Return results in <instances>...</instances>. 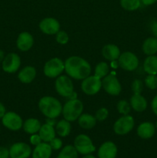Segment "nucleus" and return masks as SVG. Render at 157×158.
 Returning a JSON list of instances; mask_svg holds the SVG:
<instances>
[{"label":"nucleus","instance_id":"obj_45","mask_svg":"<svg viewBox=\"0 0 157 158\" xmlns=\"http://www.w3.org/2000/svg\"><path fill=\"white\" fill-rule=\"evenodd\" d=\"M155 129H156L157 130V122H156V123H155Z\"/></svg>","mask_w":157,"mask_h":158},{"label":"nucleus","instance_id":"obj_18","mask_svg":"<svg viewBox=\"0 0 157 158\" xmlns=\"http://www.w3.org/2000/svg\"><path fill=\"white\" fill-rule=\"evenodd\" d=\"M102 54L105 59L110 61H115L120 56V50L117 46L114 44L106 45L102 49Z\"/></svg>","mask_w":157,"mask_h":158},{"label":"nucleus","instance_id":"obj_14","mask_svg":"<svg viewBox=\"0 0 157 158\" xmlns=\"http://www.w3.org/2000/svg\"><path fill=\"white\" fill-rule=\"evenodd\" d=\"M39 29L43 33L47 35H54L60 30V24L55 19L48 17L43 19L40 22Z\"/></svg>","mask_w":157,"mask_h":158},{"label":"nucleus","instance_id":"obj_16","mask_svg":"<svg viewBox=\"0 0 157 158\" xmlns=\"http://www.w3.org/2000/svg\"><path fill=\"white\" fill-rule=\"evenodd\" d=\"M117 155V148L112 141L105 142L100 146L98 151L99 158H115Z\"/></svg>","mask_w":157,"mask_h":158},{"label":"nucleus","instance_id":"obj_35","mask_svg":"<svg viewBox=\"0 0 157 158\" xmlns=\"http://www.w3.org/2000/svg\"><path fill=\"white\" fill-rule=\"evenodd\" d=\"M143 89V83L140 80H135L132 83V90L134 94H141Z\"/></svg>","mask_w":157,"mask_h":158},{"label":"nucleus","instance_id":"obj_3","mask_svg":"<svg viewBox=\"0 0 157 158\" xmlns=\"http://www.w3.org/2000/svg\"><path fill=\"white\" fill-rule=\"evenodd\" d=\"M83 110V104L82 101L78 99H74V100H69L65 103L62 107V114L65 120L72 122L76 120L80 117Z\"/></svg>","mask_w":157,"mask_h":158},{"label":"nucleus","instance_id":"obj_20","mask_svg":"<svg viewBox=\"0 0 157 158\" xmlns=\"http://www.w3.org/2000/svg\"><path fill=\"white\" fill-rule=\"evenodd\" d=\"M130 106L136 112H143L147 107V101L141 94H133L130 99Z\"/></svg>","mask_w":157,"mask_h":158},{"label":"nucleus","instance_id":"obj_44","mask_svg":"<svg viewBox=\"0 0 157 158\" xmlns=\"http://www.w3.org/2000/svg\"><path fill=\"white\" fill-rule=\"evenodd\" d=\"M83 158H95V157H94V156L91 155V154H87V155L84 156Z\"/></svg>","mask_w":157,"mask_h":158},{"label":"nucleus","instance_id":"obj_27","mask_svg":"<svg viewBox=\"0 0 157 158\" xmlns=\"http://www.w3.org/2000/svg\"><path fill=\"white\" fill-rule=\"evenodd\" d=\"M56 132L60 137H67L71 132V124L70 122L66 120H61L57 123L55 127Z\"/></svg>","mask_w":157,"mask_h":158},{"label":"nucleus","instance_id":"obj_5","mask_svg":"<svg viewBox=\"0 0 157 158\" xmlns=\"http://www.w3.org/2000/svg\"><path fill=\"white\" fill-rule=\"evenodd\" d=\"M74 147L77 152L83 155L90 154L95 150L90 137L85 134H79L74 140Z\"/></svg>","mask_w":157,"mask_h":158},{"label":"nucleus","instance_id":"obj_11","mask_svg":"<svg viewBox=\"0 0 157 158\" xmlns=\"http://www.w3.org/2000/svg\"><path fill=\"white\" fill-rule=\"evenodd\" d=\"M102 86L107 94L112 96H117L122 90V86L115 76L109 74L102 80Z\"/></svg>","mask_w":157,"mask_h":158},{"label":"nucleus","instance_id":"obj_24","mask_svg":"<svg viewBox=\"0 0 157 158\" xmlns=\"http://www.w3.org/2000/svg\"><path fill=\"white\" fill-rule=\"evenodd\" d=\"M143 69L149 75L157 74V56L155 55L148 56L143 63Z\"/></svg>","mask_w":157,"mask_h":158},{"label":"nucleus","instance_id":"obj_23","mask_svg":"<svg viewBox=\"0 0 157 158\" xmlns=\"http://www.w3.org/2000/svg\"><path fill=\"white\" fill-rule=\"evenodd\" d=\"M78 123L83 129L91 130L96 124V119L91 114H83L78 118Z\"/></svg>","mask_w":157,"mask_h":158},{"label":"nucleus","instance_id":"obj_26","mask_svg":"<svg viewBox=\"0 0 157 158\" xmlns=\"http://www.w3.org/2000/svg\"><path fill=\"white\" fill-rule=\"evenodd\" d=\"M22 127L25 132L27 134H34L39 131L41 123L37 119L29 118L23 123Z\"/></svg>","mask_w":157,"mask_h":158},{"label":"nucleus","instance_id":"obj_40","mask_svg":"<svg viewBox=\"0 0 157 158\" xmlns=\"http://www.w3.org/2000/svg\"><path fill=\"white\" fill-rule=\"evenodd\" d=\"M6 107H5L4 105L0 102V118H2L3 116L6 114Z\"/></svg>","mask_w":157,"mask_h":158},{"label":"nucleus","instance_id":"obj_8","mask_svg":"<svg viewBox=\"0 0 157 158\" xmlns=\"http://www.w3.org/2000/svg\"><path fill=\"white\" fill-rule=\"evenodd\" d=\"M102 87V80L99 77L94 76H89L83 80L81 88L83 93L87 95H95Z\"/></svg>","mask_w":157,"mask_h":158},{"label":"nucleus","instance_id":"obj_1","mask_svg":"<svg viewBox=\"0 0 157 158\" xmlns=\"http://www.w3.org/2000/svg\"><path fill=\"white\" fill-rule=\"evenodd\" d=\"M66 73L75 80H84L90 75V64L84 59L78 56H70L65 62Z\"/></svg>","mask_w":157,"mask_h":158},{"label":"nucleus","instance_id":"obj_22","mask_svg":"<svg viewBox=\"0 0 157 158\" xmlns=\"http://www.w3.org/2000/svg\"><path fill=\"white\" fill-rule=\"evenodd\" d=\"M38 135L40 136L42 141L46 142V143L50 142L55 137V131L54 130L53 126L49 124V123H46V124L41 126L39 131H38Z\"/></svg>","mask_w":157,"mask_h":158},{"label":"nucleus","instance_id":"obj_6","mask_svg":"<svg viewBox=\"0 0 157 158\" xmlns=\"http://www.w3.org/2000/svg\"><path fill=\"white\" fill-rule=\"evenodd\" d=\"M56 92L60 96L68 98L74 92V86L72 81L66 76H58L55 83Z\"/></svg>","mask_w":157,"mask_h":158},{"label":"nucleus","instance_id":"obj_32","mask_svg":"<svg viewBox=\"0 0 157 158\" xmlns=\"http://www.w3.org/2000/svg\"><path fill=\"white\" fill-rule=\"evenodd\" d=\"M145 84L149 89H155L157 88V76L148 75L145 80Z\"/></svg>","mask_w":157,"mask_h":158},{"label":"nucleus","instance_id":"obj_15","mask_svg":"<svg viewBox=\"0 0 157 158\" xmlns=\"http://www.w3.org/2000/svg\"><path fill=\"white\" fill-rule=\"evenodd\" d=\"M34 40L32 35L28 32H22L18 35L16 40V46L19 50L26 52L32 47Z\"/></svg>","mask_w":157,"mask_h":158},{"label":"nucleus","instance_id":"obj_17","mask_svg":"<svg viewBox=\"0 0 157 158\" xmlns=\"http://www.w3.org/2000/svg\"><path fill=\"white\" fill-rule=\"evenodd\" d=\"M155 127L151 122H144L137 128V134L142 139H149L155 134Z\"/></svg>","mask_w":157,"mask_h":158},{"label":"nucleus","instance_id":"obj_7","mask_svg":"<svg viewBox=\"0 0 157 158\" xmlns=\"http://www.w3.org/2000/svg\"><path fill=\"white\" fill-rule=\"evenodd\" d=\"M134 119L132 116L124 115L119 118L113 125V131L118 135H126L134 127Z\"/></svg>","mask_w":157,"mask_h":158},{"label":"nucleus","instance_id":"obj_10","mask_svg":"<svg viewBox=\"0 0 157 158\" xmlns=\"http://www.w3.org/2000/svg\"><path fill=\"white\" fill-rule=\"evenodd\" d=\"M3 126L12 131H17L22 127L23 121L18 114L14 112L6 113L2 118Z\"/></svg>","mask_w":157,"mask_h":158},{"label":"nucleus","instance_id":"obj_38","mask_svg":"<svg viewBox=\"0 0 157 158\" xmlns=\"http://www.w3.org/2000/svg\"><path fill=\"white\" fill-rule=\"evenodd\" d=\"M9 150L4 147H0V158H9Z\"/></svg>","mask_w":157,"mask_h":158},{"label":"nucleus","instance_id":"obj_12","mask_svg":"<svg viewBox=\"0 0 157 158\" xmlns=\"http://www.w3.org/2000/svg\"><path fill=\"white\" fill-rule=\"evenodd\" d=\"M21 65V59L18 54L15 52H11L5 56L4 60L2 62V67L6 73H14L16 72Z\"/></svg>","mask_w":157,"mask_h":158},{"label":"nucleus","instance_id":"obj_36","mask_svg":"<svg viewBox=\"0 0 157 158\" xmlns=\"http://www.w3.org/2000/svg\"><path fill=\"white\" fill-rule=\"evenodd\" d=\"M49 145H50L52 150L57 151V150H59L62 148V140L59 138H55H55L52 139L49 142Z\"/></svg>","mask_w":157,"mask_h":158},{"label":"nucleus","instance_id":"obj_28","mask_svg":"<svg viewBox=\"0 0 157 158\" xmlns=\"http://www.w3.org/2000/svg\"><path fill=\"white\" fill-rule=\"evenodd\" d=\"M56 158H78V152L74 146L67 145L60 151Z\"/></svg>","mask_w":157,"mask_h":158},{"label":"nucleus","instance_id":"obj_43","mask_svg":"<svg viewBox=\"0 0 157 158\" xmlns=\"http://www.w3.org/2000/svg\"><path fill=\"white\" fill-rule=\"evenodd\" d=\"M4 58H5V53H4V52H3L2 50H1V49H0V63L3 61V60H4Z\"/></svg>","mask_w":157,"mask_h":158},{"label":"nucleus","instance_id":"obj_41","mask_svg":"<svg viewBox=\"0 0 157 158\" xmlns=\"http://www.w3.org/2000/svg\"><path fill=\"white\" fill-rule=\"evenodd\" d=\"M151 29H152V32L154 34V35L157 36V22H153L152 23Z\"/></svg>","mask_w":157,"mask_h":158},{"label":"nucleus","instance_id":"obj_33","mask_svg":"<svg viewBox=\"0 0 157 158\" xmlns=\"http://www.w3.org/2000/svg\"><path fill=\"white\" fill-rule=\"evenodd\" d=\"M55 40H56L57 43H59V44L65 45L69 42V35L65 31L59 30L56 33Z\"/></svg>","mask_w":157,"mask_h":158},{"label":"nucleus","instance_id":"obj_25","mask_svg":"<svg viewBox=\"0 0 157 158\" xmlns=\"http://www.w3.org/2000/svg\"><path fill=\"white\" fill-rule=\"evenodd\" d=\"M143 51L146 55L152 56L157 52V38L149 37L146 39L143 44Z\"/></svg>","mask_w":157,"mask_h":158},{"label":"nucleus","instance_id":"obj_42","mask_svg":"<svg viewBox=\"0 0 157 158\" xmlns=\"http://www.w3.org/2000/svg\"><path fill=\"white\" fill-rule=\"evenodd\" d=\"M157 2V0H141V2L145 6H151Z\"/></svg>","mask_w":157,"mask_h":158},{"label":"nucleus","instance_id":"obj_29","mask_svg":"<svg viewBox=\"0 0 157 158\" xmlns=\"http://www.w3.org/2000/svg\"><path fill=\"white\" fill-rule=\"evenodd\" d=\"M109 71V65H108L106 62H101V63H98V64L96 65V66H95V74H94V75L100 79L104 78L105 77H106V76L108 75Z\"/></svg>","mask_w":157,"mask_h":158},{"label":"nucleus","instance_id":"obj_2","mask_svg":"<svg viewBox=\"0 0 157 158\" xmlns=\"http://www.w3.org/2000/svg\"><path fill=\"white\" fill-rule=\"evenodd\" d=\"M38 108L47 118L55 119L61 114L62 106L57 99L52 97H44L38 102Z\"/></svg>","mask_w":157,"mask_h":158},{"label":"nucleus","instance_id":"obj_21","mask_svg":"<svg viewBox=\"0 0 157 158\" xmlns=\"http://www.w3.org/2000/svg\"><path fill=\"white\" fill-rule=\"evenodd\" d=\"M36 76V70L33 66H27L23 68L18 74V78L22 83H29L34 80Z\"/></svg>","mask_w":157,"mask_h":158},{"label":"nucleus","instance_id":"obj_30","mask_svg":"<svg viewBox=\"0 0 157 158\" xmlns=\"http://www.w3.org/2000/svg\"><path fill=\"white\" fill-rule=\"evenodd\" d=\"M120 5L127 11H135L140 7L141 0H120Z\"/></svg>","mask_w":157,"mask_h":158},{"label":"nucleus","instance_id":"obj_4","mask_svg":"<svg viewBox=\"0 0 157 158\" xmlns=\"http://www.w3.org/2000/svg\"><path fill=\"white\" fill-rule=\"evenodd\" d=\"M65 70V63L59 58H52L46 62L43 68V72L46 77L55 78L60 76Z\"/></svg>","mask_w":157,"mask_h":158},{"label":"nucleus","instance_id":"obj_34","mask_svg":"<svg viewBox=\"0 0 157 158\" xmlns=\"http://www.w3.org/2000/svg\"><path fill=\"white\" fill-rule=\"evenodd\" d=\"M108 115H109V111H108V110L105 107H102L96 111L95 117L96 119V120L103 121V120H105L107 118Z\"/></svg>","mask_w":157,"mask_h":158},{"label":"nucleus","instance_id":"obj_31","mask_svg":"<svg viewBox=\"0 0 157 158\" xmlns=\"http://www.w3.org/2000/svg\"><path fill=\"white\" fill-rule=\"evenodd\" d=\"M117 110L119 114H123V115H127L131 110L130 103H128L126 100H120L117 103Z\"/></svg>","mask_w":157,"mask_h":158},{"label":"nucleus","instance_id":"obj_13","mask_svg":"<svg viewBox=\"0 0 157 158\" xmlns=\"http://www.w3.org/2000/svg\"><path fill=\"white\" fill-rule=\"evenodd\" d=\"M32 151L29 144L22 142L15 143L9 149V156L11 158H28Z\"/></svg>","mask_w":157,"mask_h":158},{"label":"nucleus","instance_id":"obj_9","mask_svg":"<svg viewBox=\"0 0 157 158\" xmlns=\"http://www.w3.org/2000/svg\"><path fill=\"white\" fill-rule=\"evenodd\" d=\"M118 63L122 69L127 71H133L138 67V57L131 52H125L120 54Z\"/></svg>","mask_w":157,"mask_h":158},{"label":"nucleus","instance_id":"obj_37","mask_svg":"<svg viewBox=\"0 0 157 158\" xmlns=\"http://www.w3.org/2000/svg\"><path fill=\"white\" fill-rule=\"evenodd\" d=\"M30 143L34 146H37L42 143V139L38 134H32L30 137Z\"/></svg>","mask_w":157,"mask_h":158},{"label":"nucleus","instance_id":"obj_39","mask_svg":"<svg viewBox=\"0 0 157 158\" xmlns=\"http://www.w3.org/2000/svg\"><path fill=\"white\" fill-rule=\"evenodd\" d=\"M151 106H152V110L153 113L157 116V95L152 99V103H151Z\"/></svg>","mask_w":157,"mask_h":158},{"label":"nucleus","instance_id":"obj_19","mask_svg":"<svg viewBox=\"0 0 157 158\" xmlns=\"http://www.w3.org/2000/svg\"><path fill=\"white\" fill-rule=\"evenodd\" d=\"M52 148L46 142L35 146L32 152V158H49L52 154Z\"/></svg>","mask_w":157,"mask_h":158}]
</instances>
